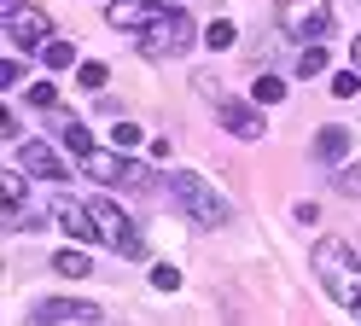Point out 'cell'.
<instances>
[{
  "mask_svg": "<svg viewBox=\"0 0 361 326\" xmlns=\"http://www.w3.org/2000/svg\"><path fill=\"white\" fill-rule=\"evenodd\" d=\"M192 41H198V23L187 12H175V6H164L140 35H134V47H140L146 59H175V53H187Z\"/></svg>",
  "mask_w": 361,
  "mask_h": 326,
  "instance_id": "cell-2",
  "label": "cell"
},
{
  "mask_svg": "<svg viewBox=\"0 0 361 326\" xmlns=\"http://www.w3.org/2000/svg\"><path fill=\"white\" fill-rule=\"evenodd\" d=\"M314 274H321L326 297H338L344 309H361V262L344 239H321L314 245Z\"/></svg>",
  "mask_w": 361,
  "mask_h": 326,
  "instance_id": "cell-1",
  "label": "cell"
},
{
  "mask_svg": "<svg viewBox=\"0 0 361 326\" xmlns=\"http://www.w3.org/2000/svg\"><path fill=\"white\" fill-rule=\"evenodd\" d=\"M152 286H157V291H180V268H175V262H157V268H152Z\"/></svg>",
  "mask_w": 361,
  "mask_h": 326,
  "instance_id": "cell-22",
  "label": "cell"
},
{
  "mask_svg": "<svg viewBox=\"0 0 361 326\" xmlns=\"http://www.w3.org/2000/svg\"><path fill=\"white\" fill-rule=\"evenodd\" d=\"M233 41H239V30H233V18H216V23H204V47H216V53H228Z\"/></svg>",
  "mask_w": 361,
  "mask_h": 326,
  "instance_id": "cell-13",
  "label": "cell"
},
{
  "mask_svg": "<svg viewBox=\"0 0 361 326\" xmlns=\"http://www.w3.org/2000/svg\"><path fill=\"white\" fill-rule=\"evenodd\" d=\"M332 186H338L344 198H361V157L344 163V169H332Z\"/></svg>",
  "mask_w": 361,
  "mask_h": 326,
  "instance_id": "cell-16",
  "label": "cell"
},
{
  "mask_svg": "<svg viewBox=\"0 0 361 326\" xmlns=\"http://www.w3.org/2000/svg\"><path fill=\"white\" fill-rule=\"evenodd\" d=\"M355 315H361V309H355Z\"/></svg>",
  "mask_w": 361,
  "mask_h": 326,
  "instance_id": "cell-27",
  "label": "cell"
},
{
  "mask_svg": "<svg viewBox=\"0 0 361 326\" xmlns=\"http://www.w3.org/2000/svg\"><path fill=\"white\" fill-rule=\"evenodd\" d=\"M321 70H326V47H314V41H309V53L298 59V76H321Z\"/></svg>",
  "mask_w": 361,
  "mask_h": 326,
  "instance_id": "cell-18",
  "label": "cell"
},
{
  "mask_svg": "<svg viewBox=\"0 0 361 326\" xmlns=\"http://www.w3.org/2000/svg\"><path fill=\"white\" fill-rule=\"evenodd\" d=\"M82 169L94 175L99 186H152V175L140 169V163H128L123 152H99L94 146V152H82Z\"/></svg>",
  "mask_w": 361,
  "mask_h": 326,
  "instance_id": "cell-5",
  "label": "cell"
},
{
  "mask_svg": "<svg viewBox=\"0 0 361 326\" xmlns=\"http://www.w3.org/2000/svg\"><path fill=\"white\" fill-rule=\"evenodd\" d=\"M30 320L35 326H47V320H87V326H94V320H105V309H94V303H82V297H47Z\"/></svg>",
  "mask_w": 361,
  "mask_h": 326,
  "instance_id": "cell-9",
  "label": "cell"
},
{
  "mask_svg": "<svg viewBox=\"0 0 361 326\" xmlns=\"http://www.w3.org/2000/svg\"><path fill=\"white\" fill-rule=\"evenodd\" d=\"M41 59H47V70H71V64H76V47L64 41V35H53L47 47H41Z\"/></svg>",
  "mask_w": 361,
  "mask_h": 326,
  "instance_id": "cell-14",
  "label": "cell"
},
{
  "mask_svg": "<svg viewBox=\"0 0 361 326\" xmlns=\"http://www.w3.org/2000/svg\"><path fill=\"white\" fill-rule=\"evenodd\" d=\"M291 222H303V227H314V222H321V204H309V198H303L298 210H291Z\"/></svg>",
  "mask_w": 361,
  "mask_h": 326,
  "instance_id": "cell-25",
  "label": "cell"
},
{
  "mask_svg": "<svg viewBox=\"0 0 361 326\" xmlns=\"http://www.w3.org/2000/svg\"><path fill=\"white\" fill-rule=\"evenodd\" d=\"M53 268H59L64 279H82L94 262H87V250H59V256H53Z\"/></svg>",
  "mask_w": 361,
  "mask_h": 326,
  "instance_id": "cell-15",
  "label": "cell"
},
{
  "mask_svg": "<svg viewBox=\"0 0 361 326\" xmlns=\"http://www.w3.org/2000/svg\"><path fill=\"white\" fill-rule=\"evenodd\" d=\"M111 146H117V152H134V146H140V123H117V128H111Z\"/></svg>",
  "mask_w": 361,
  "mask_h": 326,
  "instance_id": "cell-19",
  "label": "cell"
},
{
  "mask_svg": "<svg viewBox=\"0 0 361 326\" xmlns=\"http://www.w3.org/2000/svg\"><path fill=\"white\" fill-rule=\"evenodd\" d=\"M30 105H35V111H59V87H53V82H35V87H30Z\"/></svg>",
  "mask_w": 361,
  "mask_h": 326,
  "instance_id": "cell-21",
  "label": "cell"
},
{
  "mask_svg": "<svg viewBox=\"0 0 361 326\" xmlns=\"http://www.w3.org/2000/svg\"><path fill=\"white\" fill-rule=\"evenodd\" d=\"M280 35H291V41H326L332 35V6L326 0H280Z\"/></svg>",
  "mask_w": 361,
  "mask_h": 326,
  "instance_id": "cell-4",
  "label": "cell"
},
{
  "mask_svg": "<svg viewBox=\"0 0 361 326\" xmlns=\"http://www.w3.org/2000/svg\"><path fill=\"white\" fill-rule=\"evenodd\" d=\"M53 216H59V227L71 233V239H82V245H99V222H94V210L87 204H76V198H53Z\"/></svg>",
  "mask_w": 361,
  "mask_h": 326,
  "instance_id": "cell-7",
  "label": "cell"
},
{
  "mask_svg": "<svg viewBox=\"0 0 361 326\" xmlns=\"http://www.w3.org/2000/svg\"><path fill=\"white\" fill-rule=\"evenodd\" d=\"M18 163H24L30 175H41V181H64L71 175L64 157H59V146H47V140H24V146H18Z\"/></svg>",
  "mask_w": 361,
  "mask_h": 326,
  "instance_id": "cell-8",
  "label": "cell"
},
{
  "mask_svg": "<svg viewBox=\"0 0 361 326\" xmlns=\"http://www.w3.org/2000/svg\"><path fill=\"white\" fill-rule=\"evenodd\" d=\"M47 30H53L47 12L24 6V0H18V6H6V35H12V47H47V41H53Z\"/></svg>",
  "mask_w": 361,
  "mask_h": 326,
  "instance_id": "cell-6",
  "label": "cell"
},
{
  "mask_svg": "<svg viewBox=\"0 0 361 326\" xmlns=\"http://www.w3.org/2000/svg\"><path fill=\"white\" fill-rule=\"evenodd\" d=\"M59 134H64V146H71V152H94V134H87L76 116H64V111H59Z\"/></svg>",
  "mask_w": 361,
  "mask_h": 326,
  "instance_id": "cell-12",
  "label": "cell"
},
{
  "mask_svg": "<svg viewBox=\"0 0 361 326\" xmlns=\"http://www.w3.org/2000/svg\"><path fill=\"white\" fill-rule=\"evenodd\" d=\"M332 93H338V99H355V93H361V70H344V76H332Z\"/></svg>",
  "mask_w": 361,
  "mask_h": 326,
  "instance_id": "cell-23",
  "label": "cell"
},
{
  "mask_svg": "<svg viewBox=\"0 0 361 326\" xmlns=\"http://www.w3.org/2000/svg\"><path fill=\"white\" fill-rule=\"evenodd\" d=\"M169 193H175V204L187 210L198 227H221V222H228V198H216L192 169H169Z\"/></svg>",
  "mask_w": 361,
  "mask_h": 326,
  "instance_id": "cell-3",
  "label": "cell"
},
{
  "mask_svg": "<svg viewBox=\"0 0 361 326\" xmlns=\"http://www.w3.org/2000/svg\"><path fill=\"white\" fill-rule=\"evenodd\" d=\"M221 128L239 134V140H262V116L251 105H239V99H221Z\"/></svg>",
  "mask_w": 361,
  "mask_h": 326,
  "instance_id": "cell-10",
  "label": "cell"
},
{
  "mask_svg": "<svg viewBox=\"0 0 361 326\" xmlns=\"http://www.w3.org/2000/svg\"><path fill=\"white\" fill-rule=\"evenodd\" d=\"M251 99H257V105H280V99H286V82H280V76H257Z\"/></svg>",
  "mask_w": 361,
  "mask_h": 326,
  "instance_id": "cell-17",
  "label": "cell"
},
{
  "mask_svg": "<svg viewBox=\"0 0 361 326\" xmlns=\"http://www.w3.org/2000/svg\"><path fill=\"white\" fill-rule=\"evenodd\" d=\"M344 152H350V134L344 128H321V134H314V157H321V163H338Z\"/></svg>",
  "mask_w": 361,
  "mask_h": 326,
  "instance_id": "cell-11",
  "label": "cell"
},
{
  "mask_svg": "<svg viewBox=\"0 0 361 326\" xmlns=\"http://www.w3.org/2000/svg\"><path fill=\"white\" fill-rule=\"evenodd\" d=\"M18 82H24V64L6 59V64H0V87H18Z\"/></svg>",
  "mask_w": 361,
  "mask_h": 326,
  "instance_id": "cell-24",
  "label": "cell"
},
{
  "mask_svg": "<svg viewBox=\"0 0 361 326\" xmlns=\"http://www.w3.org/2000/svg\"><path fill=\"white\" fill-rule=\"evenodd\" d=\"M350 53H355V70H361V35H355V47H350Z\"/></svg>",
  "mask_w": 361,
  "mask_h": 326,
  "instance_id": "cell-26",
  "label": "cell"
},
{
  "mask_svg": "<svg viewBox=\"0 0 361 326\" xmlns=\"http://www.w3.org/2000/svg\"><path fill=\"white\" fill-rule=\"evenodd\" d=\"M105 76H111V70H105L99 59H87V64H76V82H82V87H105Z\"/></svg>",
  "mask_w": 361,
  "mask_h": 326,
  "instance_id": "cell-20",
  "label": "cell"
}]
</instances>
